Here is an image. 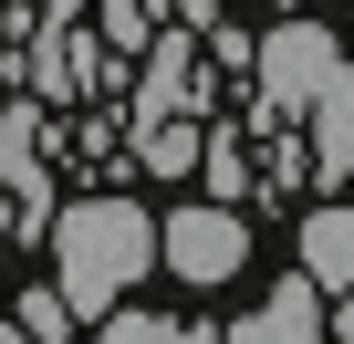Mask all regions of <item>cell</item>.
I'll return each mask as SVG.
<instances>
[{
	"mask_svg": "<svg viewBox=\"0 0 354 344\" xmlns=\"http://www.w3.org/2000/svg\"><path fill=\"white\" fill-rule=\"evenodd\" d=\"M344 63V42L323 32V21H271L261 42H250V125H302V105L323 94V73Z\"/></svg>",
	"mask_w": 354,
	"mask_h": 344,
	"instance_id": "7a4b0ae2",
	"label": "cell"
},
{
	"mask_svg": "<svg viewBox=\"0 0 354 344\" xmlns=\"http://www.w3.org/2000/svg\"><path fill=\"white\" fill-rule=\"evenodd\" d=\"M292 251H302V282H313V292H344V282H354V209H344V199L302 209Z\"/></svg>",
	"mask_w": 354,
	"mask_h": 344,
	"instance_id": "52a82bcc",
	"label": "cell"
},
{
	"mask_svg": "<svg viewBox=\"0 0 354 344\" xmlns=\"http://www.w3.org/2000/svg\"><path fill=\"white\" fill-rule=\"evenodd\" d=\"M42 251H53V292L73 302V323H94V313H115V302L156 271V209H146V199H125V188L53 199Z\"/></svg>",
	"mask_w": 354,
	"mask_h": 344,
	"instance_id": "6da1fadb",
	"label": "cell"
},
{
	"mask_svg": "<svg viewBox=\"0 0 354 344\" xmlns=\"http://www.w3.org/2000/svg\"><path fill=\"white\" fill-rule=\"evenodd\" d=\"M302 125H313V136H302V146H313V178H323V188H354V63L323 73V94L302 105Z\"/></svg>",
	"mask_w": 354,
	"mask_h": 344,
	"instance_id": "8992f818",
	"label": "cell"
},
{
	"mask_svg": "<svg viewBox=\"0 0 354 344\" xmlns=\"http://www.w3.org/2000/svg\"><path fill=\"white\" fill-rule=\"evenodd\" d=\"M198 115H156V125H136V167L146 178H198Z\"/></svg>",
	"mask_w": 354,
	"mask_h": 344,
	"instance_id": "9c48e42d",
	"label": "cell"
},
{
	"mask_svg": "<svg viewBox=\"0 0 354 344\" xmlns=\"http://www.w3.org/2000/svg\"><path fill=\"white\" fill-rule=\"evenodd\" d=\"M156 271H177L188 292L240 282V271H250V219H240V209H219V199L167 209V219H156Z\"/></svg>",
	"mask_w": 354,
	"mask_h": 344,
	"instance_id": "277c9868",
	"label": "cell"
},
{
	"mask_svg": "<svg viewBox=\"0 0 354 344\" xmlns=\"http://www.w3.org/2000/svg\"><path fill=\"white\" fill-rule=\"evenodd\" d=\"M177 344H219V323H177Z\"/></svg>",
	"mask_w": 354,
	"mask_h": 344,
	"instance_id": "4fadbf2b",
	"label": "cell"
},
{
	"mask_svg": "<svg viewBox=\"0 0 354 344\" xmlns=\"http://www.w3.org/2000/svg\"><path fill=\"white\" fill-rule=\"evenodd\" d=\"M323 334H344V344H354V282L333 292V313H323Z\"/></svg>",
	"mask_w": 354,
	"mask_h": 344,
	"instance_id": "7c38bea8",
	"label": "cell"
},
{
	"mask_svg": "<svg viewBox=\"0 0 354 344\" xmlns=\"http://www.w3.org/2000/svg\"><path fill=\"white\" fill-rule=\"evenodd\" d=\"M11 323H21V334H32V344H73V334H84V323H73V302H63V292H53V282H32V292H21V302H11Z\"/></svg>",
	"mask_w": 354,
	"mask_h": 344,
	"instance_id": "30bf717a",
	"label": "cell"
},
{
	"mask_svg": "<svg viewBox=\"0 0 354 344\" xmlns=\"http://www.w3.org/2000/svg\"><path fill=\"white\" fill-rule=\"evenodd\" d=\"M156 115H209V53H198L188 21H156L146 53L125 63V105H115V125L136 136V125H156Z\"/></svg>",
	"mask_w": 354,
	"mask_h": 344,
	"instance_id": "3957f363",
	"label": "cell"
},
{
	"mask_svg": "<svg viewBox=\"0 0 354 344\" xmlns=\"http://www.w3.org/2000/svg\"><path fill=\"white\" fill-rule=\"evenodd\" d=\"M198 178H209V199H219V209H250V199H261V167H250V146H240L230 125H209V136H198Z\"/></svg>",
	"mask_w": 354,
	"mask_h": 344,
	"instance_id": "ba28073f",
	"label": "cell"
},
{
	"mask_svg": "<svg viewBox=\"0 0 354 344\" xmlns=\"http://www.w3.org/2000/svg\"><path fill=\"white\" fill-rule=\"evenodd\" d=\"M84 334H94V344H177V323H167V313H136V292H125L115 313H94Z\"/></svg>",
	"mask_w": 354,
	"mask_h": 344,
	"instance_id": "8fae6325",
	"label": "cell"
},
{
	"mask_svg": "<svg viewBox=\"0 0 354 344\" xmlns=\"http://www.w3.org/2000/svg\"><path fill=\"white\" fill-rule=\"evenodd\" d=\"M0 344H32V334H21V323H11V313H0Z\"/></svg>",
	"mask_w": 354,
	"mask_h": 344,
	"instance_id": "5bb4252c",
	"label": "cell"
},
{
	"mask_svg": "<svg viewBox=\"0 0 354 344\" xmlns=\"http://www.w3.org/2000/svg\"><path fill=\"white\" fill-rule=\"evenodd\" d=\"M219 344H333V334H323V292H313L302 271H281V282L261 292V313L219 323Z\"/></svg>",
	"mask_w": 354,
	"mask_h": 344,
	"instance_id": "5b68a950",
	"label": "cell"
}]
</instances>
